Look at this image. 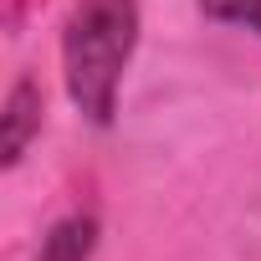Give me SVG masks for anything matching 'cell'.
I'll return each instance as SVG.
<instances>
[{
    "label": "cell",
    "instance_id": "obj_1",
    "mask_svg": "<svg viewBox=\"0 0 261 261\" xmlns=\"http://www.w3.org/2000/svg\"><path fill=\"white\" fill-rule=\"evenodd\" d=\"M139 46V0H77L62 26V77L72 108L108 128L118 118L123 72Z\"/></svg>",
    "mask_w": 261,
    "mask_h": 261
},
{
    "label": "cell",
    "instance_id": "obj_2",
    "mask_svg": "<svg viewBox=\"0 0 261 261\" xmlns=\"http://www.w3.org/2000/svg\"><path fill=\"white\" fill-rule=\"evenodd\" d=\"M41 118H46V92L31 72H21L0 102V164L16 169L31 149V139L41 134Z\"/></svg>",
    "mask_w": 261,
    "mask_h": 261
},
{
    "label": "cell",
    "instance_id": "obj_3",
    "mask_svg": "<svg viewBox=\"0 0 261 261\" xmlns=\"http://www.w3.org/2000/svg\"><path fill=\"white\" fill-rule=\"evenodd\" d=\"M92 251H97V215L72 210L41 236L36 261H92Z\"/></svg>",
    "mask_w": 261,
    "mask_h": 261
},
{
    "label": "cell",
    "instance_id": "obj_4",
    "mask_svg": "<svg viewBox=\"0 0 261 261\" xmlns=\"http://www.w3.org/2000/svg\"><path fill=\"white\" fill-rule=\"evenodd\" d=\"M205 21H220V26H241V31H256L261 36V0H195Z\"/></svg>",
    "mask_w": 261,
    "mask_h": 261
}]
</instances>
